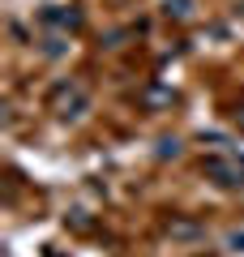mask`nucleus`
<instances>
[{
  "label": "nucleus",
  "instance_id": "7ed1b4c3",
  "mask_svg": "<svg viewBox=\"0 0 244 257\" xmlns=\"http://www.w3.org/2000/svg\"><path fill=\"white\" fill-rule=\"evenodd\" d=\"M167 13H176V18H189V13H193V0H167Z\"/></svg>",
  "mask_w": 244,
  "mask_h": 257
},
{
  "label": "nucleus",
  "instance_id": "f03ea898",
  "mask_svg": "<svg viewBox=\"0 0 244 257\" xmlns=\"http://www.w3.org/2000/svg\"><path fill=\"white\" fill-rule=\"evenodd\" d=\"M206 172L214 176L218 184H240V176H244V167H235V163H227V159H210V163H206Z\"/></svg>",
  "mask_w": 244,
  "mask_h": 257
},
{
  "label": "nucleus",
  "instance_id": "20e7f679",
  "mask_svg": "<svg viewBox=\"0 0 244 257\" xmlns=\"http://www.w3.org/2000/svg\"><path fill=\"white\" fill-rule=\"evenodd\" d=\"M231 244H235V248H244V231H231Z\"/></svg>",
  "mask_w": 244,
  "mask_h": 257
},
{
  "label": "nucleus",
  "instance_id": "39448f33",
  "mask_svg": "<svg viewBox=\"0 0 244 257\" xmlns=\"http://www.w3.org/2000/svg\"><path fill=\"white\" fill-rule=\"evenodd\" d=\"M235 120H240V124H244V111H235Z\"/></svg>",
  "mask_w": 244,
  "mask_h": 257
},
{
  "label": "nucleus",
  "instance_id": "f257e3e1",
  "mask_svg": "<svg viewBox=\"0 0 244 257\" xmlns=\"http://www.w3.org/2000/svg\"><path fill=\"white\" fill-rule=\"evenodd\" d=\"M52 103H56V111H60V116H77V107L86 103V94H81V86H56Z\"/></svg>",
  "mask_w": 244,
  "mask_h": 257
}]
</instances>
